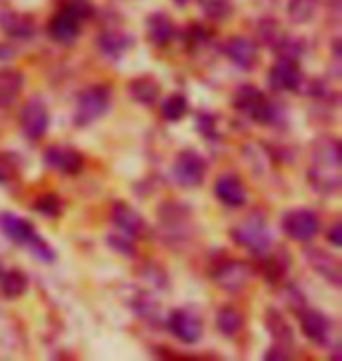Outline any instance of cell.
Instances as JSON below:
<instances>
[{
    "instance_id": "obj_40",
    "label": "cell",
    "mask_w": 342,
    "mask_h": 361,
    "mask_svg": "<svg viewBox=\"0 0 342 361\" xmlns=\"http://www.w3.org/2000/svg\"><path fill=\"white\" fill-rule=\"evenodd\" d=\"M0 272H3V263H0Z\"/></svg>"
},
{
    "instance_id": "obj_7",
    "label": "cell",
    "mask_w": 342,
    "mask_h": 361,
    "mask_svg": "<svg viewBox=\"0 0 342 361\" xmlns=\"http://www.w3.org/2000/svg\"><path fill=\"white\" fill-rule=\"evenodd\" d=\"M211 279L218 288L228 293H239L249 286L251 279V265L237 258H223V261L214 263V268L209 270Z\"/></svg>"
},
{
    "instance_id": "obj_24",
    "label": "cell",
    "mask_w": 342,
    "mask_h": 361,
    "mask_svg": "<svg viewBox=\"0 0 342 361\" xmlns=\"http://www.w3.org/2000/svg\"><path fill=\"white\" fill-rule=\"evenodd\" d=\"M24 90V73L17 68H0V108H10Z\"/></svg>"
},
{
    "instance_id": "obj_19",
    "label": "cell",
    "mask_w": 342,
    "mask_h": 361,
    "mask_svg": "<svg viewBox=\"0 0 342 361\" xmlns=\"http://www.w3.org/2000/svg\"><path fill=\"white\" fill-rule=\"evenodd\" d=\"M80 28H83V21L73 12H68L66 7H59V12H54L52 19H49L47 33H49V38L54 42H59V45H73L80 35Z\"/></svg>"
},
{
    "instance_id": "obj_29",
    "label": "cell",
    "mask_w": 342,
    "mask_h": 361,
    "mask_svg": "<svg viewBox=\"0 0 342 361\" xmlns=\"http://www.w3.org/2000/svg\"><path fill=\"white\" fill-rule=\"evenodd\" d=\"M324 0H291L288 3V19L295 24H310L322 10Z\"/></svg>"
},
{
    "instance_id": "obj_26",
    "label": "cell",
    "mask_w": 342,
    "mask_h": 361,
    "mask_svg": "<svg viewBox=\"0 0 342 361\" xmlns=\"http://www.w3.org/2000/svg\"><path fill=\"white\" fill-rule=\"evenodd\" d=\"M216 329L225 338H237L244 331V314L235 305H223L216 314Z\"/></svg>"
},
{
    "instance_id": "obj_33",
    "label": "cell",
    "mask_w": 342,
    "mask_h": 361,
    "mask_svg": "<svg viewBox=\"0 0 342 361\" xmlns=\"http://www.w3.org/2000/svg\"><path fill=\"white\" fill-rule=\"evenodd\" d=\"M185 47L190 49V52H197V49L207 47L209 40H211V31L204 26V24H190L185 28Z\"/></svg>"
},
{
    "instance_id": "obj_27",
    "label": "cell",
    "mask_w": 342,
    "mask_h": 361,
    "mask_svg": "<svg viewBox=\"0 0 342 361\" xmlns=\"http://www.w3.org/2000/svg\"><path fill=\"white\" fill-rule=\"evenodd\" d=\"M258 258V270L265 279L281 281L288 272V254H272V249Z\"/></svg>"
},
{
    "instance_id": "obj_17",
    "label": "cell",
    "mask_w": 342,
    "mask_h": 361,
    "mask_svg": "<svg viewBox=\"0 0 342 361\" xmlns=\"http://www.w3.org/2000/svg\"><path fill=\"white\" fill-rule=\"evenodd\" d=\"M42 157H45L47 167H52L54 171L66 174V176H75L85 169L83 153L75 148H71V146H47Z\"/></svg>"
},
{
    "instance_id": "obj_2",
    "label": "cell",
    "mask_w": 342,
    "mask_h": 361,
    "mask_svg": "<svg viewBox=\"0 0 342 361\" xmlns=\"http://www.w3.org/2000/svg\"><path fill=\"white\" fill-rule=\"evenodd\" d=\"M0 230H3L5 237H10L14 244H19V247L28 249L35 258H40V261H47L52 263L54 261V251L52 247L42 240V237L35 233L33 223L21 219V216H14L10 212L0 214Z\"/></svg>"
},
{
    "instance_id": "obj_15",
    "label": "cell",
    "mask_w": 342,
    "mask_h": 361,
    "mask_svg": "<svg viewBox=\"0 0 342 361\" xmlns=\"http://www.w3.org/2000/svg\"><path fill=\"white\" fill-rule=\"evenodd\" d=\"M223 54L242 71H253V68H256V63H258L260 49H258L256 40L246 38V35H232V38L225 40Z\"/></svg>"
},
{
    "instance_id": "obj_6",
    "label": "cell",
    "mask_w": 342,
    "mask_h": 361,
    "mask_svg": "<svg viewBox=\"0 0 342 361\" xmlns=\"http://www.w3.org/2000/svg\"><path fill=\"white\" fill-rule=\"evenodd\" d=\"M258 35L272 52H276V56H291V59H298L305 49L300 38H293V35L272 17L258 21Z\"/></svg>"
},
{
    "instance_id": "obj_10",
    "label": "cell",
    "mask_w": 342,
    "mask_h": 361,
    "mask_svg": "<svg viewBox=\"0 0 342 361\" xmlns=\"http://www.w3.org/2000/svg\"><path fill=\"white\" fill-rule=\"evenodd\" d=\"M298 319H300V329L305 338H307L312 345H317V348H329L333 343V322L329 314L303 305V307H298Z\"/></svg>"
},
{
    "instance_id": "obj_37",
    "label": "cell",
    "mask_w": 342,
    "mask_h": 361,
    "mask_svg": "<svg viewBox=\"0 0 342 361\" xmlns=\"http://www.w3.org/2000/svg\"><path fill=\"white\" fill-rule=\"evenodd\" d=\"M197 127L204 139H218V129H216V115L214 113H202L197 115Z\"/></svg>"
},
{
    "instance_id": "obj_22",
    "label": "cell",
    "mask_w": 342,
    "mask_h": 361,
    "mask_svg": "<svg viewBox=\"0 0 342 361\" xmlns=\"http://www.w3.org/2000/svg\"><path fill=\"white\" fill-rule=\"evenodd\" d=\"M307 261L312 265V270H314L319 277H324L331 286H336V288L342 286V265L331 251L310 247L307 249Z\"/></svg>"
},
{
    "instance_id": "obj_39",
    "label": "cell",
    "mask_w": 342,
    "mask_h": 361,
    "mask_svg": "<svg viewBox=\"0 0 342 361\" xmlns=\"http://www.w3.org/2000/svg\"><path fill=\"white\" fill-rule=\"evenodd\" d=\"M173 3H176L178 7H185V5H190L193 0H173Z\"/></svg>"
},
{
    "instance_id": "obj_16",
    "label": "cell",
    "mask_w": 342,
    "mask_h": 361,
    "mask_svg": "<svg viewBox=\"0 0 342 361\" xmlns=\"http://www.w3.org/2000/svg\"><path fill=\"white\" fill-rule=\"evenodd\" d=\"M111 223L118 233L134 237V240H138V237H143L148 233V223H145V219L132 204H127V202H115L111 209Z\"/></svg>"
},
{
    "instance_id": "obj_32",
    "label": "cell",
    "mask_w": 342,
    "mask_h": 361,
    "mask_svg": "<svg viewBox=\"0 0 342 361\" xmlns=\"http://www.w3.org/2000/svg\"><path fill=\"white\" fill-rule=\"evenodd\" d=\"M202 12L211 21H225L235 12V3L232 0H200Z\"/></svg>"
},
{
    "instance_id": "obj_35",
    "label": "cell",
    "mask_w": 342,
    "mask_h": 361,
    "mask_svg": "<svg viewBox=\"0 0 342 361\" xmlns=\"http://www.w3.org/2000/svg\"><path fill=\"white\" fill-rule=\"evenodd\" d=\"M68 12H73L80 21H87L94 17V5L92 0H63V5Z\"/></svg>"
},
{
    "instance_id": "obj_18",
    "label": "cell",
    "mask_w": 342,
    "mask_h": 361,
    "mask_svg": "<svg viewBox=\"0 0 342 361\" xmlns=\"http://www.w3.org/2000/svg\"><path fill=\"white\" fill-rule=\"evenodd\" d=\"M214 195H216V200L228 209H239L246 204V185L235 171H225V174L216 178Z\"/></svg>"
},
{
    "instance_id": "obj_12",
    "label": "cell",
    "mask_w": 342,
    "mask_h": 361,
    "mask_svg": "<svg viewBox=\"0 0 342 361\" xmlns=\"http://www.w3.org/2000/svg\"><path fill=\"white\" fill-rule=\"evenodd\" d=\"M166 329H169V334L176 338V341L185 343V345H195L202 341V336H204V324L195 312L190 310H173L169 314V319H166Z\"/></svg>"
},
{
    "instance_id": "obj_34",
    "label": "cell",
    "mask_w": 342,
    "mask_h": 361,
    "mask_svg": "<svg viewBox=\"0 0 342 361\" xmlns=\"http://www.w3.org/2000/svg\"><path fill=\"white\" fill-rule=\"evenodd\" d=\"M33 209H35L38 214L47 216V219H56V216H61L63 204H61V200L56 197V195L45 192V195H40V197H35Z\"/></svg>"
},
{
    "instance_id": "obj_11",
    "label": "cell",
    "mask_w": 342,
    "mask_h": 361,
    "mask_svg": "<svg viewBox=\"0 0 342 361\" xmlns=\"http://www.w3.org/2000/svg\"><path fill=\"white\" fill-rule=\"evenodd\" d=\"M159 226H162V233L164 237L169 240L171 244L183 240L190 233V212H188L185 204H181V202H164L162 207H159Z\"/></svg>"
},
{
    "instance_id": "obj_1",
    "label": "cell",
    "mask_w": 342,
    "mask_h": 361,
    "mask_svg": "<svg viewBox=\"0 0 342 361\" xmlns=\"http://www.w3.org/2000/svg\"><path fill=\"white\" fill-rule=\"evenodd\" d=\"M307 180L317 192L336 195L342 188V164H340V141L333 136H322L312 146Z\"/></svg>"
},
{
    "instance_id": "obj_23",
    "label": "cell",
    "mask_w": 342,
    "mask_h": 361,
    "mask_svg": "<svg viewBox=\"0 0 342 361\" xmlns=\"http://www.w3.org/2000/svg\"><path fill=\"white\" fill-rule=\"evenodd\" d=\"M145 35H148L150 45L166 47L173 40V35H176V26H173L169 14L155 12V14H150L148 21H145Z\"/></svg>"
},
{
    "instance_id": "obj_30",
    "label": "cell",
    "mask_w": 342,
    "mask_h": 361,
    "mask_svg": "<svg viewBox=\"0 0 342 361\" xmlns=\"http://www.w3.org/2000/svg\"><path fill=\"white\" fill-rule=\"evenodd\" d=\"M0 291L5 298H19L26 291V274L19 270L0 272Z\"/></svg>"
},
{
    "instance_id": "obj_9",
    "label": "cell",
    "mask_w": 342,
    "mask_h": 361,
    "mask_svg": "<svg viewBox=\"0 0 342 361\" xmlns=\"http://www.w3.org/2000/svg\"><path fill=\"white\" fill-rule=\"evenodd\" d=\"M171 176L183 188H200L207 178V162L197 150H181L171 164Z\"/></svg>"
},
{
    "instance_id": "obj_5",
    "label": "cell",
    "mask_w": 342,
    "mask_h": 361,
    "mask_svg": "<svg viewBox=\"0 0 342 361\" xmlns=\"http://www.w3.org/2000/svg\"><path fill=\"white\" fill-rule=\"evenodd\" d=\"M230 237L235 240V244L244 247L246 251H251L253 256H263L272 249V235L267 219L263 214H249L246 219H242L235 228L230 230Z\"/></svg>"
},
{
    "instance_id": "obj_28",
    "label": "cell",
    "mask_w": 342,
    "mask_h": 361,
    "mask_svg": "<svg viewBox=\"0 0 342 361\" xmlns=\"http://www.w3.org/2000/svg\"><path fill=\"white\" fill-rule=\"evenodd\" d=\"M265 326L270 331V336L274 338V345L293 350V331H291L288 322L283 319L281 312H276V310L265 312Z\"/></svg>"
},
{
    "instance_id": "obj_38",
    "label": "cell",
    "mask_w": 342,
    "mask_h": 361,
    "mask_svg": "<svg viewBox=\"0 0 342 361\" xmlns=\"http://www.w3.org/2000/svg\"><path fill=\"white\" fill-rule=\"evenodd\" d=\"M342 223L340 221H333V226L329 228V233H326V240L331 242V247H342Z\"/></svg>"
},
{
    "instance_id": "obj_13",
    "label": "cell",
    "mask_w": 342,
    "mask_h": 361,
    "mask_svg": "<svg viewBox=\"0 0 342 361\" xmlns=\"http://www.w3.org/2000/svg\"><path fill=\"white\" fill-rule=\"evenodd\" d=\"M19 127L24 136L31 141H38L47 134L49 129V111L40 99H31L19 111Z\"/></svg>"
},
{
    "instance_id": "obj_31",
    "label": "cell",
    "mask_w": 342,
    "mask_h": 361,
    "mask_svg": "<svg viewBox=\"0 0 342 361\" xmlns=\"http://www.w3.org/2000/svg\"><path fill=\"white\" fill-rule=\"evenodd\" d=\"M162 115L166 122H178L183 120L188 115V99L183 94H169L164 101H162Z\"/></svg>"
},
{
    "instance_id": "obj_21",
    "label": "cell",
    "mask_w": 342,
    "mask_h": 361,
    "mask_svg": "<svg viewBox=\"0 0 342 361\" xmlns=\"http://www.w3.org/2000/svg\"><path fill=\"white\" fill-rule=\"evenodd\" d=\"M0 31L10 40H31L35 35V19L17 10H0Z\"/></svg>"
},
{
    "instance_id": "obj_20",
    "label": "cell",
    "mask_w": 342,
    "mask_h": 361,
    "mask_svg": "<svg viewBox=\"0 0 342 361\" xmlns=\"http://www.w3.org/2000/svg\"><path fill=\"white\" fill-rule=\"evenodd\" d=\"M132 45H134L132 33L122 31V28H104V31L97 35V49L113 61L122 59V56L132 49Z\"/></svg>"
},
{
    "instance_id": "obj_4",
    "label": "cell",
    "mask_w": 342,
    "mask_h": 361,
    "mask_svg": "<svg viewBox=\"0 0 342 361\" xmlns=\"http://www.w3.org/2000/svg\"><path fill=\"white\" fill-rule=\"evenodd\" d=\"M235 108L258 125H276L281 120L279 106L272 99H267L263 90L253 87V85H242L235 92Z\"/></svg>"
},
{
    "instance_id": "obj_25",
    "label": "cell",
    "mask_w": 342,
    "mask_h": 361,
    "mask_svg": "<svg viewBox=\"0 0 342 361\" xmlns=\"http://www.w3.org/2000/svg\"><path fill=\"white\" fill-rule=\"evenodd\" d=\"M127 92H129V97H132V101H136V104L152 106L159 99V92H162V87H159V82L152 75H138L127 85Z\"/></svg>"
},
{
    "instance_id": "obj_36",
    "label": "cell",
    "mask_w": 342,
    "mask_h": 361,
    "mask_svg": "<svg viewBox=\"0 0 342 361\" xmlns=\"http://www.w3.org/2000/svg\"><path fill=\"white\" fill-rule=\"evenodd\" d=\"M118 233V230H115ZM108 244L115 249V251H120V254H125V256H132L134 254V237H129V235H122V233H118V235H111L108 237Z\"/></svg>"
},
{
    "instance_id": "obj_14",
    "label": "cell",
    "mask_w": 342,
    "mask_h": 361,
    "mask_svg": "<svg viewBox=\"0 0 342 361\" xmlns=\"http://www.w3.org/2000/svg\"><path fill=\"white\" fill-rule=\"evenodd\" d=\"M267 78H270V85L276 92H298L305 82L300 63H298V59H291V56H279L272 63Z\"/></svg>"
},
{
    "instance_id": "obj_8",
    "label": "cell",
    "mask_w": 342,
    "mask_h": 361,
    "mask_svg": "<svg viewBox=\"0 0 342 361\" xmlns=\"http://www.w3.org/2000/svg\"><path fill=\"white\" fill-rule=\"evenodd\" d=\"M281 230L293 242L310 244L322 233V221L312 209H291L281 216Z\"/></svg>"
},
{
    "instance_id": "obj_3",
    "label": "cell",
    "mask_w": 342,
    "mask_h": 361,
    "mask_svg": "<svg viewBox=\"0 0 342 361\" xmlns=\"http://www.w3.org/2000/svg\"><path fill=\"white\" fill-rule=\"evenodd\" d=\"M113 104V90L108 85H90L78 94L75 108H73V125L75 127H90L97 120L111 111Z\"/></svg>"
}]
</instances>
